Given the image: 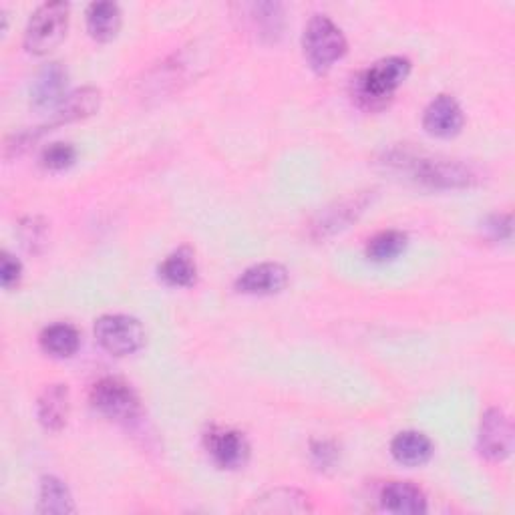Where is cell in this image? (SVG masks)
Instances as JSON below:
<instances>
[{"mask_svg":"<svg viewBox=\"0 0 515 515\" xmlns=\"http://www.w3.org/2000/svg\"><path fill=\"white\" fill-rule=\"evenodd\" d=\"M409 73H411L409 59L405 57L383 59L353 79V97L361 107L369 111H377L389 103L393 93L407 81Z\"/></svg>","mask_w":515,"mask_h":515,"instance_id":"obj_1","label":"cell"},{"mask_svg":"<svg viewBox=\"0 0 515 515\" xmlns=\"http://www.w3.org/2000/svg\"><path fill=\"white\" fill-rule=\"evenodd\" d=\"M403 165L411 171L417 184L431 190H459L479 182L475 167L457 159H427V157H403Z\"/></svg>","mask_w":515,"mask_h":515,"instance_id":"obj_2","label":"cell"},{"mask_svg":"<svg viewBox=\"0 0 515 515\" xmlns=\"http://www.w3.org/2000/svg\"><path fill=\"white\" fill-rule=\"evenodd\" d=\"M302 49L308 65L316 73H326L347 55V39L328 17L314 15L304 29Z\"/></svg>","mask_w":515,"mask_h":515,"instance_id":"obj_3","label":"cell"},{"mask_svg":"<svg viewBox=\"0 0 515 515\" xmlns=\"http://www.w3.org/2000/svg\"><path fill=\"white\" fill-rule=\"evenodd\" d=\"M69 29V5L45 3L41 5L25 31V49L33 55H47L57 49Z\"/></svg>","mask_w":515,"mask_h":515,"instance_id":"obj_4","label":"cell"},{"mask_svg":"<svg viewBox=\"0 0 515 515\" xmlns=\"http://www.w3.org/2000/svg\"><path fill=\"white\" fill-rule=\"evenodd\" d=\"M95 338L109 355L127 357L145 345V330L133 316L105 314L95 322Z\"/></svg>","mask_w":515,"mask_h":515,"instance_id":"obj_5","label":"cell"},{"mask_svg":"<svg viewBox=\"0 0 515 515\" xmlns=\"http://www.w3.org/2000/svg\"><path fill=\"white\" fill-rule=\"evenodd\" d=\"M91 407L115 423H129L139 415V399L135 391L115 377L101 379L93 385Z\"/></svg>","mask_w":515,"mask_h":515,"instance_id":"obj_6","label":"cell"},{"mask_svg":"<svg viewBox=\"0 0 515 515\" xmlns=\"http://www.w3.org/2000/svg\"><path fill=\"white\" fill-rule=\"evenodd\" d=\"M513 445V429L509 417L501 409H489L481 417L477 449L489 461H503L509 457Z\"/></svg>","mask_w":515,"mask_h":515,"instance_id":"obj_7","label":"cell"},{"mask_svg":"<svg viewBox=\"0 0 515 515\" xmlns=\"http://www.w3.org/2000/svg\"><path fill=\"white\" fill-rule=\"evenodd\" d=\"M206 449L222 469H240L250 459L248 439L234 429L214 427L206 435Z\"/></svg>","mask_w":515,"mask_h":515,"instance_id":"obj_8","label":"cell"},{"mask_svg":"<svg viewBox=\"0 0 515 515\" xmlns=\"http://www.w3.org/2000/svg\"><path fill=\"white\" fill-rule=\"evenodd\" d=\"M288 286V270L276 262L256 264L240 274L236 290L248 296H272Z\"/></svg>","mask_w":515,"mask_h":515,"instance_id":"obj_9","label":"cell"},{"mask_svg":"<svg viewBox=\"0 0 515 515\" xmlns=\"http://www.w3.org/2000/svg\"><path fill=\"white\" fill-rule=\"evenodd\" d=\"M463 111L459 103L449 95L435 97L425 113H423V127L429 135L449 139L455 137L463 127Z\"/></svg>","mask_w":515,"mask_h":515,"instance_id":"obj_10","label":"cell"},{"mask_svg":"<svg viewBox=\"0 0 515 515\" xmlns=\"http://www.w3.org/2000/svg\"><path fill=\"white\" fill-rule=\"evenodd\" d=\"M69 75L61 63L45 65L31 87V101L37 109H57L67 97Z\"/></svg>","mask_w":515,"mask_h":515,"instance_id":"obj_11","label":"cell"},{"mask_svg":"<svg viewBox=\"0 0 515 515\" xmlns=\"http://www.w3.org/2000/svg\"><path fill=\"white\" fill-rule=\"evenodd\" d=\"M381 507L395 515H419L427 511V499L417 485L391 481L381 491Z\"/></svg>","mask_w":515,"mask_h":515,"instance_id":"obj_12","label":"cell"},{"mask_svg":"<svg viewBox=\"0 0 515 515\" xmlns=\"http://www.w3.org/2000/svg\"><path fill=\"white\" fill-rule=\"evenodd\" d=\"M250 511L254 513H308L312 511V505L304 493L298 489L288 487H276L266 491L264 495L256 497L250 505Z\"/></svg>","mask_w":515,"mask_h":515,"instance_id":"obj_13","label":"cell"},{"mask_svg":"<svg viewBox=\"0 0 515 515\" xmlns=\"http://www.w3.org/2000/svg\"><path fill=\"white\" fill-rule=\"evenodd\" d=\"M101 107V91L95 87H83L69 93L63 103L55 109V117L51 125H63L87 119L95 115Z\"/></svg>","mask_w":515,"mask_h":515,"instance_id":"obj_14","label":"cell"},{"mask_svg":"<svg viewBox=\"0 0 515 515\" xmlns=\"http://www.w3.org/2000/svg\"><path fill=\"white\" fill-rule=\"evenodd\" d=\"M71 411L69 389L65 385H51L39 397V421L47 431H61L67 425Z\"/></svg>","mask_w":515,"mask_h":515,"instance_id":"obj_15","label":"cell"},{"mask_svg":"<svg viewBox=\"0 0 515 515\" xmlns=\"http://www.w3.org/2000/svg\"><path fill=\"white\" fill-rule=\"evenodd\" d=\"M391 455L401 465L419 467L433 457V443L427 435L419 431H403L393 439Z\"/></svg>","mask_w":515,"mask_h":515,"instance_id":"obj_16","label":"cell"},{"mask_svg":"<svg viewBox=\"0 0 515 515\" xmlns=\"http://www.w3.org/2000/svg\"><path fill=\"white\" fill-rule=\"evenodd\" d=\"M365 206H367V200L351 198V200L336 204L334 208L322 210L318 220L312 226L314 236L316 238H326V236H332V234L340 232L342 228H347V224H351L353 218H357L363 212Z\"/></svg>","mask_w":515,"mask_h":515,"instance_id":"obj_17","label":"cell"},{"mask_svg":"<svg viewBox=\"0 0 515 515\" xmlns=\"http://www.w3.org/2000/svg\"><path fill=\"white\" fill-rule=\"evenodd\" d=\"M159 278L169 286H178V288L192 286L198 278V266H196L194 252L184 246V248L176 250L174 254H169L163 260V264L159 266Z\"/></svg>","mask_w":515,"mask_h":515,"instance_id":"obj_18","label":"cell"},{"mask_svg":"<svg viewBox=\"0 0 515 515\" xmlns=\"http://www.w3.org/2000/svg\"><path fill=\"white\" fill-rule=\"evenodd\" d=\"M121 29V9L115 3H93L87 9V31L99 43H109Z\"/></svg>","mask_w":515,"mask_h":515,"instance_id":"obj_19","label":"cell"},{"mask_svg":"<svg viewBox=\"0 0 515 515\" xmlns=\"http://www.w3.org/2000/svg\"><path fill=\"white\" fill-rule=\"evenodd\" d=\"M41 347L47 355L57 359H69L73 357L81 347V336L77 328L65 322H57L47 326L41 332Z\"/></svg>","mask_w":515,"mask_h":515,"instance_id":"obj_20","label":"cell"},{"mask_svg":"<svg viewBox=\"0 0 515 515\" xmlns=\"http://www.w3.org/2000/svg\"><path fill=\"white\" fill-rule=\"evenodd\" d=\"M39 511L49 513V515H67L75 511V503L71 497L69 487L53 477L47 475L41 481V499H39Z\"/></svg>","mask_w":515,"mask_h":515,"instance_id":"obj_21","label":"cell"},{"mask_svg":"<svg viewBox=\"0 0 515 515\" xmlns=\"http://www.w3.org/2000/svg\"><path fill=\"white\" fill-rule=\"evenodd\" d=\"M407 248V236L397 230H385L369 240L367 244V258L377 264L393 262L399 258Z\"/></svg>","mask_w":515,"mask_h":515,"instance_id":"obj_22","label":"cell"},{"mask_svg":"<svg viewBox=\"0 0 515 515\" xmlns=\"http://www.w3.org/2000/svg\"><path fill=\"white\" fill-rule=\"evenodd\" d=\"M248 17L252 23L254 33H258L260 39L276 41V37L282 33V7L272 3H260L248 7Z\"/></svg>","mask_w":515,"mask_h":515,"instance_id":"obj_23","label":"cell"},{"mask_svg":"<svg viewBox=\"0 0 515 515\" xmlns=\"http://www.w3.org/2000/svg\"><path fill=\"white\" fill-rule=\"evenodd\" d=\"M77 159V149L71 143H51L49 147H45L43 155H41V163L45 169L51 171H63L67 167H71Z\"/></svg>","mask_w":515,"mask_h":515,"instance_id":"obj_24","label":"cell"},{"mask_svg":"<svg viewBox=\"0 0 515 515\" xmlns=\"http://www.w3.org/2000/svg\"><path fill=\"white\" fill-rule=\"evenodd\" d=\"M21 278H23L21 262L9 252H3V256H0V284H3L5 290H11L19 286Z\"/></svg>","mask_w":515,"mask_h":515,"instance_id":"obj_25","label":"cell"},{"mask_svg":"<svg viewBox=\"0 0 515 515\" xmlns=\"http://www.w3.org/2000/svg\"><path fill=\"white\" fill-rule=\"evenodd\" d=\"M312 459H314L316 467L330 469L338 461V451L330 441H316V443H312Z\"/></svg>","mask_w":515,"mask_h":515,"instance_id":"obj_26","label":"cell"},{"mask_svg":"<svg viewBox=\"0 0 515 515\" xmlns=\"http://www.w3.org/2000/svg\"><path fill=\"white\" fill-rule=\"evenodd\" d=\"M485 228L493 240H505L511 236V216H507V214L491 216Z\"/></svg>","mask_w":515,"mask_h":515,"instance_id":"obj_27","label":"cell"}]
</instances>
